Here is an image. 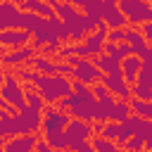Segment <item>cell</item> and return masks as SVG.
Wrapping results in <instances>:
<instances>
[{
	"label": "cell",
	"mask_w": 152,
	"mask_h": 152,
	"mask_svg": "<svg viewBox=\"0 0 152 152\" xmlns=\"http://www.w3.org/2000/svg\"><path fill=\"white\" fill-rule=\"evenodd\" d=\"M128 109H131V114L133 116H140V119H152V102H140V100H135V97H131L128 100Z\"/></svg>",
	"instance_id": "ffe728a7"
},
{
	"label": "cell",
	"mask_w": 152,
	"mask_h": 152,
	"mask_svg": "<svg viewBox=\"0 0 152 152\" xmlns=\"http://www.w3.org/2000/svg\"><path fill=\"white\" fill-rule=\"evenodd\" d=\"M64 135H66V142H76V140H90L93 138V131H90V124L86 121H78V119H71L64 128Z\"/></svg>",
	"instance_id": "7c38bea8"
},
{
	"label": "cell",
	"mask_w": 152,
	"mask_h": 152,
	"mask_svg": "<svg viewBox=\"0 0 152 152\" xmlns=\"http://www.w3.org/2000/svg\"><path fill=\"white\" fill-rule=\"evenodd\" d=\"M40 140L50 150H57V152H64L66 150V135H64V131H48V133H43Z\"/></svg>",
	"instance_id": "ac0fdd59"
},
{
	"label": "cell",
	"mask_w": 152,
	"mask_h": 152,
	"mask_svg": "<svg viewBox=\"0 0 152 152\" xmlns=\"http://www.w3.org/2000/svg\"><path fill=\"white\" fill-rule=\"evenodd\" d=\"M2 78H5V69H2V64H0V86H2Z\"/></svg>",
	"instance_id": "f546056e"
},
{
	"label": "cell",
	"mask_w": 152,
	"mask_h": 152,
	"mask_svg": "<svg viewBox=\"0 0 152 152\" xmlns=\"http://www.w3.org/2000/svg\"><path fill=\"white\" fill-rule=\"evenodd\" d=\"M28 66H31V71H36V74H40V76H55V62L48 59V57L36 55V57L28 62Z\"/></svg>",
	"instance_id": "d6986e66"
},
{
	"label": "cell",
	"mask_w": 152,
	"mask_h": 152,
	"mask_svg": "<svg viewBox=\"0 0 152 152\" xmlns=\"http://www.w3.org/2000/svg\"><path fill=\"white\" fill-rule=\"evenodd\" d=\"M124 150H126V152H145V142H142L140 138H131V140L124 145Z\"/></svg>",
	"instance_id": "83f0119b"
},
{
	"label": "cell",
	"mask_w": 152,
	"mask_h": 152,
	"mask_svg": "<svg viewBox=\"0 0 152 152\" xmlns=\"http://www.w3.org/2000/svg\"><path fill=\"white\" fill-rule=\"evenodd\" d=\"M100 83L107 88V93H109L112 97L116 95L119 100H131V88L126 86V81H124L121 74H114V76H104V74H102Z\"/></svg>",
	"instance_id": "30bf717a"
},
{
	"label": "cell",
	"mask_w": 152,
	"mask_h": 152,
	"mask_svg": "<svg viewBox=\"0 0 152 152\" xmlns=\"http://www.w3.org/2000/svg\"><path fill=\"white\" fill-rule=\"evenodd\" d=\"M131 116V109H128V100H116L112 112H109V121L112 124H121Z\"/></svg>",
	"instance_id": "44dd1931"
},
{
	"label": "cell",
	"mask_w": 152,
	"mask_h": 152,
	"mask_svg": "<svg viewBox=\"0 0 152 152\" xmlns=\"http://www.w3.org/2000/svg\"><path fill=\"white\" fill-rule=\"evenodd\" d=\"M24 45H31V33L24 31V28H7V31H0V48H24Z\"/></svg>",
	"instance_id": "9c48e42d"
},
{
	"label": "cell",
	"mask_w": 152,
	"mask_h": 152,
	"mask_svg": "<svg viewBox=\"0 0 152 152\" xmlns=\"http://www.w3.org/2000/svg\"><path fill=\"white\" fill-rule=\"evenodd\" d=\"M17 7H19V12H31V14H38V17H43V19L55 17L50 2H43V0H21Z\"/></svg>",
	"instance_id": "5bb4252c"
},
{
	"label": "cell",
	"mask_w": 152,
	"mask_h": 152,
	"mask_svg": "<svg viewBox=\"0 0 152 152\" xmlns=\"http://www.w3.org/2000/svg\"><path fill=\"white\" fill-rule=\"evenodd\" d=\"M33 152H57V150H50V147H48V145H45V142L38 138V140H36V147H33Z\"/></svg>",
	"instance_id": "f1b7e54d"
},
{
	"label": "cell",
	"mask_w": 152,
	"mask_h": 152,
	"mask_svg": "<svg viewBox=\"0 0 152 152\" xmlns=\"http://www.w3.org/2000/svg\"><path fill=\"white\" fill-rule=\"evenodd\" d=\"M119 66H121V76H124L126 86L131 88V86L135 83V76H138V71H140V57H135V55H131V57H124V59L119 62Z\"/></svg>",
	"instance_id": "2e32d148"
},
{
	"label": "cell",
	"mask_w": 152,
	"mask_h": 152,
	"mask_svg": "<svg viewBox=\"0 0 152 152\" xmlns=\"http://www.w3.org/2000/svg\"><path fill=\"white\" fill-rule=\"evenodd\" d=\"M124 43L131 48V52H133L135 57H140V55L150 48V45L145 43V38L140 36V31H138V28H131V26H128V28H124Z\"/></svg>",
	"instance_id": "9a60e30c"
},
{
	"label": "cell",
	"mask_w": 152,
	"mask_h": 152,
	"mask_svg": "<svg viewBox=\"0 0 152 152\" xmlns=\"http://www.w3.org/2000/svg\"><path fill=\"white\" fill-rule=\"evenodd\" d=\"M0 97L12 107V109H17V112H21V109H26V100H24V88H21V83L17 81V76L14 74H5V78H2V86H0Z\"/></svg>",
	"instance_id": "3957f363"
},
{
	"label": "cell",
	"mask_w": 152,
	"mask_h": 152,
	"mask_svg": "<svg viewBox=\"0 0 152 152\" xmlns=\"http://www.w3.org/2000/svg\"><path fill=\"white\" fill-rule=\"evenodd\" d=\"M38 52L31 48V45H24V48H17V50H10L7 55H2L0 57V64H5V66H24V64H28L33 57H36Z\"/></svg>",
	"instance_id": "ba28073f"
},
{
	"label": "cell",
	"mask_w": 152,
	"mask_h": 152,
	"mask_svg": "<svg viewBox=\"0 0 152 152\" xmlns=\"http://www.w3.org/2000/svg\"><path fill=\"white\" fill-rule=\"evenodd\" d=\"M131 95L140 102H152V88H142V86H131Z\"/></svg>",
	"instance_id": "cb8c5ba5"
},
{
	"label": "cell",
	"mask_w": 152,
	"mask_h": 152,
	"mask_svg": "<svg viewBox=\"0 0 152 152\" xmlns=\"http://www.w3.org/2000/svg\"><path fill=\"white\" fill-rule=\"evenodd\" d=\"M12 119H14V126H17V135H36L40 131V112L33 109V107L17 112Z\"/></svg>",
	"instance_id": "277c9868"
},
{
	"label": "cell",
	"mask_w": 152,
	"mask_h": 152,
	"mask_svg": "<svg viewBox=\"0 0 152 152\" xmlns=\"http://www.w3.org/2000/svg\"><path fill=\"white\" fill-rule=\"evenodd\" d=\"M116 133H119V124H112V121H107V124L102 126V135H100V138H104V140H112V142H114Z\"/></svg>",
	"instance_id": "484cf974"
},
{
	"label": "cell",
	"mask_w": 152,
	"mask_h": 152,
	"mask_svg": "<svg viewBox=\"0 0 152 152\" xmlns=\"http://www.w3.org/2000/svg\"><path fill=\"white\" fill-rule=\"evenodd\" d=\"M17 114V109H12V112H0V138L2 140H10V138H14L17 135V126H14V116Z\"/></svg>",
	"instance_id": "e0dca14e"
},
{
	"label": "cell",
	"mask_w": 152,
	"mask_h": 152,
	"mask_svg": "<svg viewBox=\"0 0 152 152\" xmlns=\"http://www.w3.org/2000/svg\"><path fill=\"white\" fill-rule=\"evenodd\" d=\"M55 74H57V76L69 78V76H74V66H71V64H66V62H55Z\"/></svg>",
	"instance_id": "4316f807"
},
{
	"label": "cell",
	"mask_w": 152,
	"mask_h": 152,
	"mask_svg": "<svg viewBox=\"0 0 152 152\" xmlns=\"http://www.w3.org/2000/svg\"><path fill=\"white\" fill-rule=\"evenodd\" d=\"M24 100H26V107H33V109H38V112H43V100H40V95L33 90V88H28V90H24Z\"/></svg>",
	"instance_id": "603a6c76"
},
{
	"label": "cell",
	"mask_w": 152,
	"mask_h": 152,
	"mask_svg": "<svg viewBox=\"0 0 152 152\" xmlns=\"http://www.w3.org/2000/svg\"><path fill=\"white\" fill-rule=\"evenodd\" d=\"M102 78V71L100 69H95V64L90 62V59H78L76 64H74V81H78V83H83V86H93V83H97Z\"/></svg>",
	"instance_id": "52a82bcc"
},
{
	"label": "cell",
	"mask_w": 152,
	"mask_h": 152,
	"mask_svg": "<svg viewBox=\"0 0 152 152\" xmlns=\"http://www.w3.org/2000/svg\"><path fill=\"white\" fill-rule=\"evenodd\" d=\"M38 135H14L5 140V152H33Z\"/></svg>",
	"instance_id": "4fadbf2b"
},
{
	"label": "cell",
	"mask_w": 152,
	"mask_h": 152,
	"mask_svg": "<svg viewBox=\"0 0 152 152\" xmlns=\"http://www.w3.org/2000/svg\"><path fill=\"white\" fill-rule=\"evenodd\" d=\"M116 7L126 17V24H131V28H138L145 21H152V7L145 0H116Z\"/></svg>",
	"instance_id": "7a4b0ae2"
},
{
	"label": "cell",
	"mask_w": 152,
	"mask_h": 152,
	"mask_svg": "<svg viewBox=\"0 0 152 152\" xmlns=\"http://www.w3.org/2000/svg\"><path fill=\"white\" fill-rule=\"evenodd\" d=\"M69 121H71V116L66 112H57L55 104H45L43 112H40V131L43 133H48V131H64Z\"/></svg>",
	"instance_id": "5b68a950"
},
{
	"label": "cell",
	"mask_w": 152,
	"mask_h": 152,
	"mask_svg": "<svg viewBox=\"0 0 152 152\" xmlns=\"http://www.w3.org/2000/svg\"><path fill=\"white\" fill-rule=\"evenodd\" d=\"M21 28V12L14 2H0V31Z\"/></svg>",
	"instance_id": "8fae6325"
},
{
	"label": "cell",
	"mask_w": 152,
	"mask_h": 152,
	"mask_svg": "<svg viewBox=\"0 0 152 152\" xmlns=\"http://www.w3.org/2000/svg\"><path fill=\"white\" fill-rule=\"evenodd\" d=\"M109 31H116V28H128L126 24V17L119 12L116 7V0H102V19H100Z\"/></svg>",
	"instance_id": "8992f818"
},
{
	"label": "cell",
	"mask_w": 152,
	"mask_h": 152,
	"mask_svg": "<svg viewBox=\"0 0 152 152\" xmlns=\"http://www.w3.org/2000/svg\"><path fill=\"white\" fill-rule=\"evenodd\" d=\"M88 142H90L93 152H116V150H119V147H116V145H114L112 140H104V138H100V135L90 138Z\"/></svg>",
	"instance_id": "7402d4cb"
},
{
	"label": "cell",
	"mask_w": 152,
	"mask_h": 152,
	"mask_svg": "<svg viewBox=\"0 0 152 152\" xmlns=\"http://www.w3.org/2000/svg\"><path fill=\"white\" fill-rule=\"evenodd\" d=\"M31 86L40 95L43 104H55L57 100H62V97H66L71 93V81L64 78V76H57V74L55 76H40V74L33 71Z\"/></svg>",
	"instance_id": "6da1fadb"
},
{
	"label": "cell",
	"mask_w": 152,
	"mask_h": 152,
	"mask_svg": "<svg viewBox=\"0 0 152 152\" xmlns=\"http://www.w3.org/2000/svg\"><path fill=\"white\" fill-rule=\"evenodd\" d=\"M71 57H76L74 43H66V45H62V48H59V52H57V62H66V59H71Z\"/></svg>",
	"instance_id": "d4e9b609"
}]
</instances>
